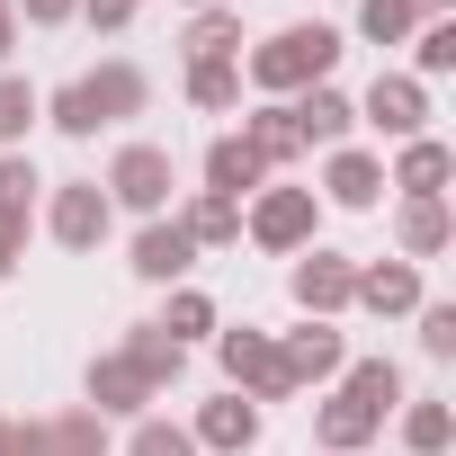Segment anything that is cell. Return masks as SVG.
<instances>
[{
    "label": "cell",
    "mask_w": 456,
    "mask_h": 456,
    "mask_svg": "<svg viewBox=\"0 0 456 456\" xmlns=\"http://www.w3.org/2000/svg\"><path fill=\"white\" fill-rule=\"evenodd\" d=\"M420 28V10L411 0H358V37H376V45H403Z\"/></svg>",
    "instance_id": "cell-27"
},
{
    "label": "cell",
    "mask_w": 456,
    "mask_h": 456,
    "mask_svg": "<svg viewBox=\"0 0 456 456\" xmlns=\"http://www.w3.org/2000/svg\"><path fill=\"white\" fill-rule=\"evenodd\" d=\"M197 10H224V0H197Z\"/></svg>",
    "instance_id": "cell-42"
},
{
    "label": "cell",
    "mask_w": 456,
    "mask_h": 456,
    "mask_svg": "<svg viewBox=\"0 0 456 456\" xmlns=\"http://www.w3.org/2000/svg\"><path fill=\"white\" fill-rule=\"evenodd\" d=\"M108 206L161 215V206H170V152H161V143H126L117 170H108Z\"/></svg>",
    "instance_id": "cell-2"
},
{
    "label": "cell",
    "mask_w": 456,
    "mask_h": 456,
    "mask_svg": "<svg viewBox=\"0 0 456 456\" xmlns=\"http://www.w3.org/2000/svg\"><path fill=\"white\" fill-rule=\"evenodd\" d=\"M411 10H429V19H447V0H411Z\"/></svg>",
    "instance_id": "cell-40"
},
{
    "label": "cell",
    "mask_w": 456,
    "mask_h": 456,
    "mask_svg": "<svg viewBox=\"0 0 456 456\" xmlns=\"http://www.w3.org/2000/svg\"><path fill=\"white\" fill-rule=\"evenodd\" d=\"M179 233H188V242H233V233H242V206H233V197H197V206L179 215Z\"/></svg>",
    "instance_id": "cell-26"
},
{
    "label": "cell",
    "mask_w": 456,
    "mask_h": 456,
    "mask_svg": "<svg viewBox=\"0 0 456 456\" xmlns=\"http://www.w3.org/2000/svg\"><path fill=\"white\" fill-rule=\"evenodd\" d=\"M152 331H170V340H179V349H188V340H197V331H215V305H206V296H197V287H179V296H170V314H161V322H152Z\"/></svg>",
    "instance_id": "cell-28"
},
{
    "label": "cell",
    "mask_w": 456,
    "mask_h": 456,
    "mask_svg": "<svg viewBox=\"0 0 456 456\" xmlns=\"http://www.w3.org/2000/svg\"><path fill=\"white\" fill-rule=\"evenodd\" d=\"M322 188H331V206H376V197H385V161H376V152H331Z\"/></svg>",
    "instance_id": "cell-20"
},
{
    "label": "cell",
    "mask_w": 456,
    "mask_h": 456,
    "mask_svg": "<svg viewBox=\"0 0 456 456\" xmlns=\"http://www.w3.org/2000/svg\"><path fill=\"white\" fill-rule=\"evenodd\" d=\"M90 403H99V411H143V403H152V376H143L126 349H117V358H90Z\"/></svg>",
    "instance_id": "cell-15"
},
{
    "label": "cell",
    "mask_w": 456,
    "mask_h": 456,
    "mask_svg": "<svg viewBox=\"0 0 456 456\" xmlns=\"http://www.w3.org/2000/svg\"><path fill=\"white\" fill-rule=\"evenodd\" d=\"M242 54V19L233 10H197L188 19V63H233Z\"/></svg>",
    "instance_id": "cell-21"
},
{
    "label": "cell",
    "mask_w": 456,
    "mask_h": 456,
    "mask_svg": "<svg viewBox=\"0 0 456 456\" xmlns=\"http://www.w3.org/2000/svg\"><path fill=\"white\" fill-rule=\"evenodd\" d=\"M37 188H45V179H37V161H28V152H0V215H28V206H37Z\"/></svg>",
    "instance_id": "cell-29"
},
{
    "label": "cell",
    "mask_w": 456,
    "mask_h": 456,
    "mask_svg": "<svg viewBox=\"0 0 456 456\" xmlns=\"http://www.w3.org/2000/svg\"><path fill=\"white\" fill-rule=\"evenodd\" d=\"M251 438H260V403L251 394H224V403L197 411V447H215V456H242Z\"/></svg>",
    "instance_id": "cell-11"
},
{
    "label": "cell",
    "mask_w": 456,
    "mask_h": 456,
    "mask_svg": "<svg viewBox=\"0 0 456 456\" xmlns=\"http://www.w3.org/2000/svg\"><path fill=\"white\" fill-rule=\"evenodd\" d=\"M19 251H28V215H0V278L19 269Z\"/></svg>",
    "instance_id": "cell-36"
},
{
    "label": "cell",
    "mask_w": 456,
    "mask_h": 456,
    "mask_svg": "<svg viewBox=\"0 0 456 456\" xmlns=\"http://www.w3.org/2000/svg\"><path fill=\"white\" fill-rule=\"evenodd\" d=\"M251 242L260 251H305L314 242V188H269L251 206Z\"/></svg>",
    "instance_id": "cell-5"
},
{
    "label": "cell",
    "mask_w": 456,
    "mask_h": 456,
    "mask_svg": "<svg viewBox=\"0 0 456 456\" xmlns=\"http://www.w3.org/2000/svg\"><path fill=\"white\" fill-rule=\"evenodd\" d=\"M81 99H90V117H99V126H108V117H134V108H143V99H152V81H143V72H134V63H99V72H90V81H81Z\"/></svg>",
    "instance_id": "cell-13"
},
{
    "label": "cell",
    "mask_w": 456,
    "mask_h": 456,
    "mask_svg": "<svg viewBox=\"0 0 456 456\" xmlns=\"http://www.w3.org/2000/svg\"><path fill=\"white\" fill-rule=\"evenodd\" d=\"M394 233H403V260H429V251H447V197H403V215H394Z\"/></svg>",
    "instance_id": "cell-19"
},
{
    "label": "cell",
    "mask_w": 456,
    "mask_h": 456,
    "mask_svg": "<svg viewBox=\"0 0 456 456\" xmlns=\"http://www.w3.org/2000/svg\"><path fill=\"white\" fill-rule=\"evenodd\" d=\"M28 126H37V90L28 81H0V143H19Z\"/></svg>",
    "instance_id": "cell-32"
},
{
    "label": "cell",
    "mask_w": 456,
    "mask_h": 456,
    "mask_svg": "<svg viewBox=\"0 0 456 456\" xmlns=\"http://www.w3.org/2000/svg\"><path fill=\"white\" fill-rule=\"evenodd\" d=\"M331 63H340V28L305 19V28H278V37L251 54V81H260V90H314Z\"/></svg>",
    "instance_id": "cell-1"
},
{
    "label": "cell",
    "mask_w": 456,
    "mask_h": 456,
    "mask_svg": "<svg viewBox=\"0 0 456 456\" xmlns=\"http://www.w3.org/2000/svg\"><path fill=\"white\" fill-rule=\"evenodd\" d=\"M447 438H456V411L447 403H411L403 411V447L411 456H447Z\"/></svg>",
    "instance_id": "cell-25"
},
{
    "label": "cell",
    "mask_w": 456,
    "mask_h": 456,
    "mask_svg": "<svg viewBox=\"0 0 456 456\" xmlns=\"http://www.w3.org/2000/svg\"><path fill=\"white\" fill-rule=\"evenodd\" d=\"M54 126H63V134H99V117H90L81 81H63V90H54Z\"/></svg>",
    "instance_id": "cell-35"
},
{
    "label": "cell",
    "mask_w": 456,
    "mask_h": 456,
    "mask_svg": "<svg viewBox=\"0 0 456 456\" xmlns=\"http://www.w3.org/2000/svg\"><path fill=\"white\" fill-rule=\"evenodd\" d=\"M10 37H19V10H10V0H0V54H10Z\"/></svg>",
    "instance_id": "cell-39"
},
{
    "label": "cell",
    "mask_w": 456,
    "mask_h": 456,
    "mask_svg": "<svg viewBox=\"0 0 456 456\" xmlns=\"http://www.w3.org/2000/svg\"><path fill=\"white\" fill-rule=\"evenodd\" d=\"M420 349L429 358H456V305H420Z\"/></svg>",
    "instance_id": "cell-34"
},
{
    "label": "cell",
    "mask_w": 456,
    "mask_h": 456,
    "mask_svg": "<svg viewBox=\"0 0 456 456\" xmlns=\"http://www.w3.org/2000/svg\"><path fill=\"white\" fill-rule=\"evenodd\" d=\"M0 456H10V420H0Z\"/></svg>",
    "instance_id": "cell-41"
},
{
    "label": "cell",
    "mask_w": 456,
    "mask_h": 456,
    "mask_svg": "<svg viewBox=\"0 0 456 456\" xmlns=\"http://www.w3.org/2000/svg\"><path fill=\"white\" fill-rule=\"evenodd\" d=\"M134 456H197V438L170 420H134Z\"/></svg>",
    "instance_id": "cell-33"
},
{
    "label": "cell",
    "mask_w": 456,
    "mask_h": 456,
    "mask_svg": "<svg viewBox=\"0 0 456 456\" xmlns=\"http://www.w3.org/2000/svg\"><path fill=\"white\" fill-rule=\"evenodd\" d=\"M447 170H456V161H447V143H429V134H411L385 188H403V197H447Z\"/></svg>",
    "instance_id": "cell-18"
},
{
    "label": "cell",
    "mask_w": 456,
    "mask_h": 456,
    "mask_svg": "<svg viewBox=\"0 0 456 456\" xmlns=\"http://www.w3.org/2000/svg\"><path fill=\"white\" fill-rule=\"evenodd\" d=\"M10 10H28V19H37V28H63V19H72V10H81V0H10Z\"/></svg>",
    "instance_id": "cell-37"
},
{
    "label": "cell",
    "mask_w": 456,
    "mask_h": 456,
    "mask_svg": "<svg viewBox=\"0 0 456 456\" xmlns=\"http://www.w3.org/2000/svg\"><path fill=\"white\" fill-rule=\"evenodd\" d=\"M376 429H385V420H376V411H367V403H358V394H331V403H322V411H314V438H322V447H331V456H358V447H367V438H376Z\"/></svg>",
    "instance_id": "cell-16"
},
{
    "label": "cell",
    "mask_w": 456,
    "mask_h": 456,
    "mask_svg": "<svg viewBox=\"0 0 456 456\" xmlns=\"http://www.w3.org/2000/svg\"><path fill=\"white\" fill-rule=\"evenodd\" d=\"M134 10H143V0H134Z\"/></svg>",
    "instance_id": "cell-43"
},
{
    "label": "cell",
    "mask_w": 456,
    "mask_h": 456,
    "mask_svg": "<svg viewBox=\"0 0 456 456\" xmlns=\"http://www.w3.org/2000/svg\"><path fill=\"white\" fill-rule=\"evenodd\" d=\"M81 10H90V28H126V19H134V0H81Z\"/></svg>",
    "instance_id": "cell-38"
},
{
    "label": "cell",
    "mask_w": 456,
    "mask_h": 456,
    "mask_svg": "<svg viewBox=\"0 0 456 456\" xmlns=\"http://www.w3.org/2000/svg\"><path fill=\"white\" fill-rule=\"evenodd\" d=\"M349 287H358V260H340V251H305L296 260V305L305 314H340Z\"/></svg>",
    "instance_id": "cell-7"
},
{
    "label": "cell",
    "mask_w": 456,
    "mask_h": 456,
    "mask_svg": "<svg viewBox=\"0 0 456 456\" xmlns=\"http://www.w3.org/2000/svg\"><path fill=\"white\" fill-rule=\"evenodd\" d=\"M456 72V19H420V81Z\"/></svg>",
    "instance_id": "cell-31"
},
{
    "label": "cell",
    "mask_w": 456,
    "mask_h": 456,
    "mask_svg": "<svg viewBox=\"0 0 456 456\" xmlns=\"http://www.w3.org/2000/svg\"><path fill=\"white\" fill-rule=\"evenodd\" d=\"M349 305H367V314H420V269L411 260H376V269H358Z\"/></svg>",
    "instance_id": "cell-9"
},
{
    "label": "cell",
    "mask_w": 456,
    "mask_h": 456,
    "mask_svg": "<svg viewBox=\"0 0 456 456\" xmlns=\"http://www.w3.org/2000/svg\"><path fill=\"white\" fill-rule=\"evenodd\" d=\"M10 456H108V420H99V411L28 420V429H10Z\"/></svg>",
    "instance_id": "cell-3"
},
{
    "label": "cell",
    "mask_w": 456,
    "mask_h": 456,
    "mask_svg": "<svg viewBox=\"0 0 456 456\" xmlns=\"http://www.w3.org/2000/svg\"><path fill=\"white\" fill-rule=\"evenodd\" d=\"M340 394H358V403H367V411H376V420H385V411H394V403H403V367H394V358H358V367H349V385H340Z\"/></svg>",
    "instance_id": "cell-23"
},
{
    "label": "cell",
    "mask_w": 456,
    "mask_h": 456,
    "mask_svg": "<svg viewBox=\"0 0 456 456\" xmlns=\"http://www.w3.org/2000/svg\"><path fill=\"white\" fill-rule=\"evenodd\" d=\"M224 376L251 385V394H287V367H278V340L269 331H224Z\"/></svg>",
    "instance_id": "cell-8"
},
{
    "label": "cell",
    "mask_w": 456,
    "mask_h": 456,
    "mask_svg": "<svg viewBox=\"0 0 456 456\" xmlns=\"http://www.w3.org/2000/svg\"><path fill=\"white\" fill-rule=\"evenodd\" d=\"M340 358H349V340H340L331 322H305V331L278 349V367H287V394H296V385H314V376H340Z\"/></svg>",
    "instance_id": "cell-10"
},
{
    "label": "cell",
    "mask_w": 456,
    "mask_h": 456,
    "mask_svg": "<svg viewBox=\"0 0 456 456\" xmlns=\"http://www.w3.org/2000/svg\"><path fill=\"white\" fill-rule=\"evenodd\" d=\"M242 143L260 152V170H278V161H296V152H305V134H296V117H287V108H260V117L242 126Z\"/></svg>",
    "instance_id": "cell-22"
},
{
    "label": "cell",
    "mask_w": 456,
    "mask_h": 456,
    "mask_svg": "<svg viewBox=\"0 0 456 456\" xmlns=\"http://www.w3.org/2000/svg\"><path fill=\"white\" fill-rule=\"evenodd\" d=\"M358 117H367L376 134H403V143H411V134L429 126V90H420L411 72H376V90L358 99Z\"/></svg>",
    "instance_id": "cell-4"
},
{
    "label": "cell",
    "mask_w": 456,
    "mask_h": 456,
    "mask_svg": "<svg viewBox=\"0 0 456 456\" xmlns=\"http://www.w3.org/2000/svg\"><path fill=\"white\" fill-rule=\"evenodd\" d=\"M188 260H197V242L179 233V224H143V233H134V278H152V287H170V278H188Z\"/></svg>",
    "instance_id": "cell-12"
},
{
    "label": "cell",
    "mask_w": 456,
    "mask_h": 456,
    "mask_svg": "<svg viewBox=\"0 0 456 456\" xmlns=\"http://www.w3.org/2000/svg\"><path fill=\"white\" fill-rule=\"evenodd\" d=\"M188 99H197V108H233V99H242V72H233V63H188Z\"/></svg>",
    "instance_id": "cell-30"
},
{
    "label": "cell",
    "mask_w": 456,
    "mask_h": 456,
    "mask_svg": "<svg viewBox=\"0 0 456 456\" xmlns=\"http://www.w3.org/2000/svg\"><path fill=\"white\" fill-rule=\"evenodd\" d=\"M260 179H269V170H260V152H251L242 134H224V143L206 152V197H233V206H242Z\"/></svg>",
    "instance_id": "cell-17"
},
{
    "label": "cell",
    "mask_w": 456,
    "mask_h": 456,
    "mask_svg": "<svg viewBox=\"0 0 456 456\" xmlns=\"http://www.w3.org/2000/svg\"><path fill=\"white\" fill-rule=\"evenodd\" d=\"M108 188L99 179H72V188H54V242L63 251H99V233H108Z\"/></svg>",
    "instance_id": "cell-6"
},
{
    "label": "cell",
    "mask_w": 456,
    "mask_h": 456,
    "mask_svg": "<svg viewBox=\"0 0 456 456\" xmlns=\"http://www.w3.org/2000/svg\"><path fill=\"white\" fill-rule=\"evenodd\" d=\"M287 117H296V134H305V143H340V134L358 126V99H340L331 81H314V90H305Z\"/></svg>",
    "instance_id": "cell-14"
},
{
    "label": "cell",
    "mask_w": 456,
    "mask_h": 456,
    "mask_svg": "<svg viewBox=\"0 0 456 456\" xmlns=\"http://www.w3.org/2000/svg\"><path fill=\"white\" fill-rule=\"evenodd\" d=\"M126 358H134V367H143V376H152V394H161V385H170V376H179V367H188V349H179V340H170V331H152V322H143V331H134V340H126Z\"/></svg>",
    "instance_id": "cell-24"
}]
</instances>
